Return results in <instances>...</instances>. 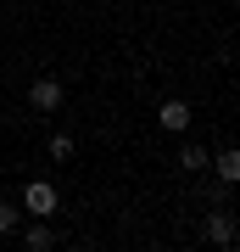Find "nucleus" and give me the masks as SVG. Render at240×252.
<instances>
[{"label":"nucleus","instance_id":"nucleus-1","mask_svg":"<svg viewBox=\"0 0 240 252\" xmlns=\"http://www.w3.org/2000/svg\"><path fill=\"white\" fill-rule=\"evenodd\" d=\"M23 207H28L34 219H51V213H56V185L28 180V185H23Z\"/></svg>","mask_w":240,"mask_h":252},{"label":"nucleus","instance_id":"nucleus-2","mask_svg":"<svg viewBox=\"0 0 240 252\" xmlns=\"http://www.w3.org/2000/svg\"><path fill=\"white\" fill-rule=\"evenodd\" d=\"M28 101H34V112H56L62 107V79H34L28 84Z\"/></svg>","mask_w":240,"mask_h":252},{"label":"nucleus","instance_id":"nucleus-3","mask_svg":"<svg viewBox=\"0 0 240 252\" xmlns=\"http://www.w3.org/2000/svg\"><path fill=\"white\" fill-rule=\"evenodd\" d=\"M157 124H162V129H173V135H179V129H190V107H185V101H162Z\"/></svg>","mask_w":240,"mask_h":252},{"label":"nucleus","instance_id":"nucleus-4","mask_svg":"<svg viewBox=\"0 0 240 252\" xmlns=\"http://www.w3.org/2000/svg\"><path fill=\"white\" fill-rule=\"evenodd\" d=\"M201 235H207V241H223V247H229V241H235V219H229V213H207Z\"/></svg>","mask_w":240,"mask_h":252},{"label":"nucleus","instance_id":"nucleus-5","mask_svg":"<svg viewBox=\"0 0 240 252\" xmlns=\"http://www.w3.org/2000/svg\"><path fill=\"white\" fill-rule=\"evenodd\" d=\"M23 247H28V252H51V247H56L51 224H45V219H39V224H28V230H23Z\"/></svg>","mask_w":240,"mask_h":252},{"label":"nucleus","instance_id":"nucleus-6","mask_svg":"<svg viewBox=\"0 0 240 252\" xmlns=\"http://www.w3.org/2000/svg\"><path fill=\"white\" fill-rule=\"evenodd\" d=\"M213 168H218V180H223V185H240V146L218 152V162H213Z\"/></svg>","mask_w":240,"mask_h":252},{"label":"nucleus","instance_id":"nucleus-7","mask_svg":"<svg viewBox=\"0 0 240 252\" xmlns=\"http://www.w3.org/2000/svg\"><path fill=\"white\" fill-rule=\"evenodd\" d=\"M179 168H185V174L207 168V146H185V152H179Z\"/></svg>","mask_w":240,"mask_h":252},{"label":"nucleus","instance_id":"nucleus-8","mask_svg":"<svg viewBox=\"0 0 240 252\" xmlns=\"http://www.w3.org/2000/svg\"><path fill=\"white\" fill-rule=\"evenodd\" d=\"M51 157H56V162H73V135H56V140H51Z\"/></svg>","mask_w":240,"mask_h":252},{"label":"nucleus","instance_id":"nucleus-9","mask_svg":"<svg viewBox=\"0 0 240 252\" xmlns=\"http://www.w3.org/2000/svg\"><path fill=\"white\" fill-rule=\"evenodd\" d=\"M6 230H17V207H11V202H0V235H6Z\"/></svg>","mask_w":240,"mask_h":252}]
</instances>
